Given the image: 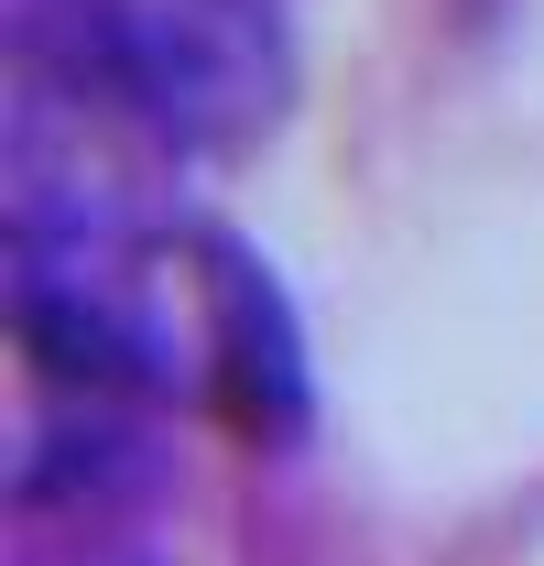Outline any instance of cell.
Masks as SVG:
<instances>
[{"mask_svg": "<svg viewBox=\"0 0 544 566\" xmlns=\"http://www.w3.org/2000/svg\"><path fill=\"white\" fill-rule=\"evenodd\" d=\"M11 338L33 381H66L76 403H164L175 392V338L153 316V283L98 218H44L22 197L11 229Z\"/></svg>", "mask_w": 544, "mask_h": 566, "instance_id": "cell-1", "label": "cell"}, {"mask_svg": "<svg viewBox=\"0 0 544 566\" xmlns=\"http://www.w3.org/2000/svg\"><path fill=\"white\" fill-rule=\"evenodd\" d=\"M76 87H98V109H121L142 142H240L283 87V44L262 11H109L76 0Z\"/></svg>", "mask_w": 544, "mask_h": 566, "instance_id": "cell-2", "label": "cell"}, {"mask_svg": "<svg viewBox=\"0 0 544 566\" xmlns=\"http://www.w3.org/2000/svg\"><path fill=\"white\" fill-rule=\"evenodd\" d=\"M207 294V403L240 447L262 458H294L316 436V349H305V316L240 229H197L186 240Z\"/></svg>", "mask_w": 544, "mask_h": 566, "instance_id": "cell-3", "label": "cell"}]
</instances>
